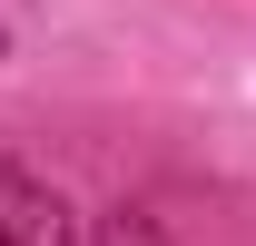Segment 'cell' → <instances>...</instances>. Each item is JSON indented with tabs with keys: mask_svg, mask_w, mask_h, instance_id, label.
Masks as SVG:
<instances>
[{
	"mask_svg": "<svg viewBox=\"0 0 256 246\" xmlns=\"http://www.w3.org/2000/svg\"><path fill=\"white\" fill-rule=\"evenodd\" d=\"M0 246H79V236H69V207H60V187H50V178L0 168Z\"/></svg>",
	"mask_w": 256,
	"mask_h": 246,
	"instance_id": "6da1fadb",
	"label": "cell"
},
{
	"mask_svg": "<svg viewBox=\"0 0 256 246\" xmlns=\"http://www.w3.org/2000/svg\"><path fill=\"white\" fill-rule=\"evenodd\" d=\"M98 246H158V226H148V216H128V207H118V216H108V236H98Z\"/></svg>",
	"mask_w": 256,
	"mask_h": 246,
	"instance_id": "7a4b0ae2",
	"label": "cell"
}]
</instances>
